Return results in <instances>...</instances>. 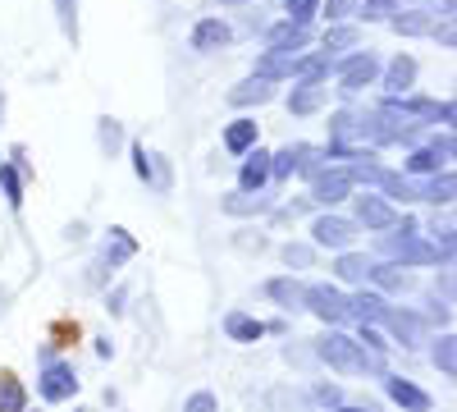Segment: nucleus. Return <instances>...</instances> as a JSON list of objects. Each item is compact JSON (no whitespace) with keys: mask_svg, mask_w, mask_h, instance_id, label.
I'll return each instance as SVG.
<instances>
[{"mask_svg":"<svg viewBox=\"0 0 457 412\" xmlns=\"http://www.w3.org/2000/svg\"><path fill=\"white\" fill-rule=\"evenodd\" d=\"M320 46H325L320 55H329V51H353V46H357V28H329Z\"/></svg>","mask_w":457,"mask_h":412,"instance_id":"obj_30","label":"nucleus"},{"mask_svg":"<svg viewBox=\"0 0 457 412\" xmlns=\"http://www.w3.org/2000/svg\"><path fill=\"white\" fill-rule=\"evenodd\" d=\"M385 390H389V399H394L398 408H407V412H430V408H435V399H430L426 390H416V385L403 381V376H385Z\"/></svg>","mask_w":457,"mask_h":412,"instance_id":"obj_9","label":"nucleus"},{"mask_svg":"<svg viewBox=\"0 0 457 412\" xmlns=\"http://www.w3.org/2000/svg\"><path fill=\"white\" fill-rule=\"evenodd\" d=\"M224 147H228L234 156L252 152V147H256V124H252V120H234V124H228V133H224Z\"/></svg>","mask_w":457,"mask_h":412,"instance_id":"obj_22","label":"nucleus"},{"mask_svg":"<svg viewBox=\"0 0 457 412\" xmlns=\"http://www.w3.org/2000/svg\"><path fill=\"white\" fill-rule=\"evenodd\" d=\"M224 330L234 334V340H243V344H252V340H261V334H265V325H261V321H252V316H243V312L228 316V321H224Z\"/></svg>","mask_w":457,"mask_h":412,"instance_id":"obj_25","label":"nucleus"},{"mask_svg":"<svg viewBox=\"0 0 457 412\" xmlns=\"http://www.w3.org/2000/svg\"><path fill=\"white\" fill-rule=\"evenodd\" d=\"M297 161H302V142H297V147H284L279 156H270V174L288 179V174H297Z\"/></svg>","mask_w":457,"mask_h":412,"instance_id":"obj_32","label":"nucleus"},{"mask_svg":"<svg viewBox=\"0 0 457 412\" xmlns=\"http://www.w3.org/2000/svg\"><path fill=\"white\" fill-rule=\"evenodd\" d=\"M270 97H275V83H270V79H261V73L228 92V101H234V105H252V101L261 105V101H270Z\"/></svg>","mask_w":457,"mask_h":412,"instance_id":"obj_19","label":"nucleus"},{"mask_svg":"<svg viewBox=\"0 0 457 412\" xmlns=\"http://www.w3.org/2000/svg\"><path fill=\"white\" fill-rule=\"evenodd\" d=\"M370 280L385 293H407L411 289V280H407V271L398 266V261H394V266H370Z\"/></svg>","mask_w":457,"mask_h":412,"instance_id":"obj_24","label":"nucleus"},{"mask_svg":"<svg viewBox=\"0 0 457 412\" xmlns=\"http://www.w3.org/2000/svg\"><path fill=\"white\" fill-rule=\"evenodd\" d=\"M0 183H5V193H10V206H19L23 202V189H19V174L10 165H0Z\"/></svg>","mask_w":457,"mask_h":412,"instance_id":"obj_37","label":"nucleus"},{"mask_svg":"<svg viewBox=\"0 0 457 412\" xmlns=\"http://www.w3.org/2000/svg\"><path fill=\"white\" fill-rule=\"evenodd\" d=\"M28 408V394L19 385L14 371H0V412H23Z\"/></svg>","mask_w":457,"mask_h":412,"instance_id":"obj_21","label":"nucleus"},{"mask_svg":"<svg viewBox=\"0 0 457 412\" xmlns=\"http://www.w3.org/2000/svg\"><path fill=\"white\" fill-rule=\"evenodd\" d=\"M329 124H334V142H348L353 133H361V120L353 115V110H338V115H334Z\"/></svg>","mask_w":457,"mask_h":412,"instance_id":"obj_33","label":"nucleus"},{"mask_svg":"<svg viewBox=\"0 0 457 412\" xmlns=\"http://www.w3.org/2000/svg\"><path fill=\"white\" fill-rule=\"evenodd\" d=\"M385 312H389V303H385V298H375V293L348 298V316H357L361 325H379V321H385Z\"/></svg>","mask_w":457,"mask_h":412,"instance_id":"obj_15","label":"nucleus"},{"mask_svg":"<svg viewBox=\"0 0 457 412\" xmlns=\"http://www.w3.org/2000/svg\"><path fill=\"white\" fill-rule=\"evenodd\" d=\"M316 10H320V0H288V19H293V23H302V28H307V23L316 19Z\"/></svg>","mask_w":457,"mask_h":412,"instance_id":"obj_34","label":"nucleus"},{"mask_svg":"<svg viewBox=\"0 0 457 412\" xmlns=\"http://www.w3.org/2000/svg\"><path fill=\"white\" fill-rule=\"evenodd\" d=\"M353 193V179H348V170H320L316 174V183H312V202H320V206H334V202H343Z\"/></svg>","mask_w":457,"mask_h":412,"instance_id":"obj_8","label":"nucleus"},{"mask_svg":"<svg viewBox=\"0 0 457 412\" xmlns=\"http://www.w3.org/2000/svg\"><path fill=\"white\" fill-rule=\"evenodd\" d=\"M343 412H370V408H343Z\"/></svg>","mask_w":457,"mask_h":412,"instance_id":"obj_45","label":"nucleus"},{"mask_svg":"<svg viewBox=\"0 0 457 412\" xmlns=\"http://www.w3.org/2000/svg\"><path fill=\"white\" fill-rule=\"evenodd\" d=\"M220 5H243V0H220Z\"/></svg>","mask_w":457,"mask_h":412,"instance_id":"obj_44","label":"nucleus"},{"mask_svg":"<svg viewBox=\"0 0 457 412\" xmlns=\"http://www.w3.org/2000/svg\"><path fill=\"white\" fill-rule=\"evenodd\" d=\"M265 179H270V156H265L261 152V147H256V152L243 161V174H238V189L243 193H261V183Z\"/></svg>","mask_w":457,"mask_h":412,"instance_id":"obj_14","label":"nucleus"},{"mask_svg":"<svg viewBox=\"0 0 457 412\" xmlns=\"http://www.w3.org/2000/svg\"><path fill=\"white\" fill-rule=\"evenodd\" d=\"M375 248L385 252L389 261H403V266H430V261H439V248H430L426 239H416V234H385Z\"/></svg>","mask_w":457,"mask_h":412,"instance_id":"obj_2","label":"nucleus"},{"mask_svg":"<svg viewBox=\"0 0 457 412\" xmlns=\"http://www.w3.org/2000/svg\"><path fill=\"white\" fill-rule=\"evenodd\" d=\"M302 303H307L320 321H329V325H343V321H348V298H343L334 284H312V289H302Z\"/></svg>","mask_w":457,"mask_h":412,"instance_id":"obj_3","label":"nucleus"},{"mask_svg":"<svg viewBox=\"0 0 457 412\" xmlns=\"http://www.w3.org/2000/svg\"><path fill=\"white\" fill-rule=\"evenodd\" d=\"M334 271H338V280L361 284V280H370V261H366L361 252H348V248H343V256L334 261Z\"/></svg>","mask_w":457,"mask_h":412,"instance_id":"obj_20","label":"nucleus"},{"mask_svg":"<svg viewBox=\"0 0 457 412\" xmlns=\"http://www.w3.org/2000/svg\"><path fill=\"white\" fill-rule=\"evenodd\" d=\"M284 261H288V266H297V271H307L312 261H316V252H312L307 243H288V248H284Z\"/></svg>","mask_w":457,"mask_h":412,"instance_id":"obj_36","label":"nucleus"},{"mask_svg":"<svg viewBox=\"0 0 457 412\" xmlns=\"http://www.w3.org/2000/svg\"><path fill=\"white\" fill-rule=\"evenodd\" d=\"M183 412H215V394H206V390H202V394H193Z\"/></svg>","mask_w":457,"mask_h":412,"instance_id":"obj_39","label":"nucleus"},{"mask_svg":"<svg viewBox=\"0 0 457 412\" xmlns=\"http://www.w3.org/2000/svg\"><path fill=\"white\" fill-rule=\"evenodd\" d=\"M320 105H325V83H297L288 92V110H293V115H316Z\"/></svg>","mask_w":457,"mask_h":412,"instance_id":"obj_13","label":"nucleus"},{"mask_svg":"<svg viewBox=\"0 0 457 412\" xmlns=\"http://www.w3.org/2000/svg\"><path fill=\"white\" fill-rule=\"evenodd\" d=\"M293 60H297V51H265L261 60H256V73L261 79H293Z\"/></svg>","mask_w":457,"mask_h":412,"instance_id":"obj_17","label":"nucleus"},{"mask_svg":"<svg viewBox=\"0 0 457 412\" xmlns=\"http://www.w3.org/2000/svg\"><path fill=\"white\" fill-rule=\"evenodd\" d=\"M379 189H385V198H394V202H416V183H407L403 174H379Z\"/></svg>","mask_w":457,"mask_h":412,"instance_id":"obj_26","label":"nucleus"},{"mask_svg":"<svg viewBox=\"0 0 457 412\" xmlns=\"http://www.w3.org/2000/svg\"><path fill=\"white\" fill-rule=\"evenodd\" d=\"M265 46H270V51H302V46H307V28L284 19V23H275L270 32H265Z\"/></svg>","mask_w":457,"mask_h":412,"instance_id":"obj_12","label":"nucleus"},{"mask_svg":"<svg viewBox=\"0 0 457 412\" xmlns=\"http://www.w3.org/2000/svg\"><path fill=\"white\" fill-rule=\"evenodd\" d=\"M73 10H79V0H60V23H64V32L79 37V14H73Z\"/></svg>","mask_w":457,"mask_h":412,"instance_id":"obj_38","label":"nucleus"},{"mask_svg":"<svg viewBox=\"0 0 457 412\" xmlns=\"http://www.w3.org/2000/svg\"><path fill=\"white\" fill-rule=\"evenodd\" d=\"M411 79H416V60H411V55H398V60L389 64V73H385V92H389V97H407Z\"/></svg>","mask_w":457,"mask_h":412,"instance_id":"obj_18","label":"nucleus"},{"mask_svg":"<svg viewBox=\"0 0 457 412\" xmlns=\"http://www.w3.org/2000/svg\"><path fill=\"white\" fill-rule=\"evenodd\" d=\"M73 394H79V376H73V366L51 362V366L42 371V399H46V403H64V399H73Z\"/></svg>","mask_w":457,"mask_h":412,"instance_id":"obj_6","label":"nucleus"},{"mask_svg":"<svg viewBox=\"0 0 457 412\" xmlns=\"http://www.w3.org/2000/svg\"><path fill=\"white\" fill-rule=\"evenodd\" d=\"M375 73H379L375 55H353L348 64L338 69V92H343V97H357L361 88H370V83H375Z\"/></svg>","mask_w":457,"mask_h":412,"instance_id":"obj_5","label":"nucleus"},{"mask_svg":"<svg viewBox=\"0 0 457 412\" xmlns=\"http://www.w3.org/2000/svg\"><path fill=\"white\" fill-rule=\"evenodd\" d=\"M316 399H320V403H329V408H334V403H338V390H334V385H320V390H316Z\"/></svg>","mask_w":457,"mask_h":412,"instance_id":"obj_42","label":"nucleus"},{"mask_svg":"<svg viewBox=\"0 0 457 412\" xmlns=\"http://www.w3.org/2000/svg\"><path fill=\"white\" fill-rule=\"evenodd\" d=\"M320 357L334 371H343V376H361V371L375 366V353H366L357 340H348V334H338V330H329L325 340H320Z\"/></svg>","mask_w":457,"mask_h":412,"instance_id":"obj_1","label":"nucleus"},{"mask_svg":"<svg viewBox=\"0 0 457 412\" xmlns=\"http://www.w3.org/2000/svg\"><path fill=\"white\" fill-rule=\"evenodd\" d=\"M133 161H137V174L151 179V156H146V147H133Z\"/></svg>","mask_w":457,"mask_h":412,"instance_id":"obj_41","label":"nucleus"},{"mask_svg":"<svg viewBox=\"0 0 457 412\" xmlns=\"http://www.w3.org/2000/svg\"><path fill=\"white\" fill-rule=\"evenodd\" d=\"M453 344H457L453 334H444V340L435 344V366L444 371V376H457V349Z\"/></svg>","mask_w":457,"mask_h":412,"instance_id":"obj_31","label":"nucleus"},{"mask_svg":"<svg viewBox=\"0 0 457 412\" xmlns=\"http://www.w3.org/2000/svg\"><path fill=\"white\" fill-rule=\"evenodd\" d=\"M265 293H270L275 303H284V307H297L302 303V284L297 280H270V284H265Z\"/></svg>","mask_w":457,"mask_h":412,"instance_id":"obj_28","label":"nucleus"},{"mask_svg":"<svg viewBox=\"0 0 457 412\" xmlns=\"http://www.w3.org/2000/svg\"><path fill=\"white\" fill-rule=\"evenodd\" d=\"M453 193H457V183H453V174H439V179H430L426 189H416V198H426V202H453Z\"/></svg>","mask_w":457,"mask_h":412,"instance_id":"obj_27","label":"nucleus"},{"mask_svg":"<svg viewBox=\"0 0 457 412\" xmlns=\"http://www.w3.org/2000/svg\"><path fill=\"white\" fill-rule=\"evenodd\" d=\"M220 206H224L228 215H252V211H265V198H261V193H256V198H252V193H234V198H224Z\"/></svg>","mask_w":457,"mask_h":412,"instance_id":"obj_29","label":"nucleus"},{"mask_svg":"<svg viewBox=\"0 0 457 412\" xmlns=\"http://www.w3.org/2000/svg\"><path fill=\"white\" fill-rule=\"evenodd\" d=\"M312 239L320 243V248H353L357 243V220H343V215H320L316 224H312Z\"/></svg>","mask_w":457,"mask_h":412,"instance_id":"obj_4","label":"nucleus"},{"mask_svg":"<svg viewBox=\"0 0 457 412\" xmlns=\"http://www.w3.org/2000/svg\"><path fill=\"white\" fill-rule=\"evenodd\" d=\"M101 138H105V147H114V142H120V129H114V124L105 120V129H101Z\"/></svg>","mask_w":457,"mask_h":412,"instance_id":"obj_43","label":"nucleus"},{"mask_svg":"<svg viewBox=\"0 0 457 412\" xmlns=\"http://www.w3.org/2000/svg\"><path fill=\"white\" fill-rule=\"evenodd\" d=\"M357 224H366V230H394V224H398V211H394L385 198L361 193V198H357Z\"/></svg>","mask_w":457,"mask_h":412,"instance_id":"obj_7","label":"nucleus"},{"mask_svg":"<svg viewBox=\"0 0 457 412\" xmlns=\"http://www.w3.org/2000/svg\"><path fill=\"white\" fill-rule=\"evenodd\" d=\"M448 156H453V138L444 133V138H435L430 147H421V152H411L407 170H411V174H435V170H439Z\"/></svg>","mask_w":457,"mask_h":412,"instance_id":"obj_10","label":"nucleus"},{"mask_svg":"<svg viewBox=\"0 0 457 412\" xmlns=\"http://www.w3.org/2000/svg\"><path fill=\"white\" fill-rule=\"evenodd\" d=\"M193 46H197V51H220V46H228V23H224V19H202V23L193 28Z\"/></svg>","mask_w":457,"mask_h":412,"instance_id":"obj_16","label":"nucleus"},{"mask_svg":"<svg viewBox=\"0 0 457 412\" xmlns=\"http://www.w3.org/2000/svg\"><path fill=\"white\" fill-rule=\"evenodd\" d=\"M394 28L403 37H421V32H435V14L430 10H407V14H394Z\"/></svg>","mask_w":457,"mask_h":412,"instance_id":"obj_23","label":"nucleus"},{"mask_svg":"<svg viewBox=\"0 0 457 412\" xmlns=\"http://www.w3.org/2000/svg\"><path fill=\"white\" fill-rule=\"evenodd\" d=\"M357 5V0H325V10H329V19H343V14H348Z\"/></svg>","mask_w":457,"mask_h":412,"instance_id":"obj_40","label":"nucleus"},{"mask_svg":"<svg viewBox=\"0 0 457 412\" xmlns=\"http://www.w3.org/2000/svg\"><path fill=\"white\" fill-rule=\"evenodd\" d=\"M357 10L366 19H389V14H398V0H357Z\"/></svg>","mask_w":457,"mask_h":412,"instance_id":"obj_35","label":"nucleus"},{"mask_svg":"<svg viewBox=\"0 0 457 412\" xmlns=\"http://www.w3.org/2000/svg\"><path fill=\"white\" fill-rule=\"evenodd\" d=\"M379 325H385L389 334H394V340L403 344V349H411V344H421V316H411V312H385V321H379Z\"/></svg>","mask_w":457,"mask_h":412,"instance_id":"obj_11","label":"nucleus"}]
</instances>
